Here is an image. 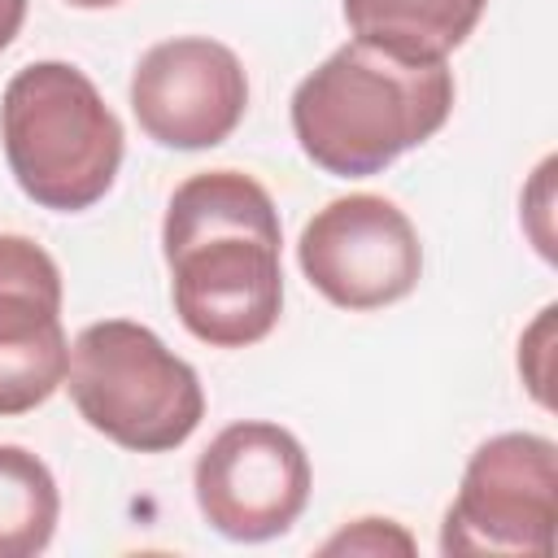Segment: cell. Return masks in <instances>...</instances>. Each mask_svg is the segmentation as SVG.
I'll return each mask as SVG.
<instances>
[{
  "label": "cell",
  "instance_id": "cell-1",
  "mask_svg": "<svg viewBox=\"0 0 558 558\" xmlns=\"http://www.w3.org/2000/svg\"><path fill=\"white\" fill-rule=\"evenodd\" d=\"M279 209L240 170H205L174 187L161 218V253L179 323L209 349L266 340L283 310Z\"/></svg>",
  "mask_w": 558,
  "mask_h": 558
},
{
  "label": "cell",
  "instance_id": "cell-2",
  "mask_svg": "<svg viewBox=\"0 0 558 558\" xmlns=\"http://www.w3.org/2000/svg\"><path fill=\"white\" fill-rule=\"evenodd\" d=\"M453 113L449 61H405L349 39L292 92V135L301 153L336 174L366 179L432 140Z\"/></svg>",
  "mask_w": 558,
  "mask_h": 558
},
{
  "label": "cell",
  "instance_id": "cell-3",
  "mask_svg": "<svg viewBox=\"0 0 558 558\" xmlns=\"http://www.w3.org/2000/svg\"><path fill=\"white\" fill-rule=\"evenodd\" d=\"M0 140L17 187L57 214L105 201L122 166V122L70 61H31L4 83Z\"/></svg>",
  "mask_w": 558,
  "mask_h": 558
},
{
  "label": "cell",
  "instance_id": "cell-4",
  "mask_svg": "<svg viewBox=\"0 0 558 558\" xmlns=\"http://www.w3.org/2000/svg\"><path fill=\"white\" fill-rule=\"evenodd\" d=\"M65 388L78 418L131 453L179 449L205 418L192 362L131 318H100L74 336Z\"/></svg>",
  "mask_w": 558,
  "mask_h": 558
},
{
  "label": "cell",
  "instance_id": "cell-5",
  "mask_svg": "<svg viewBox=\"0 0 558 558\" xmlns=\"http://www.w3.org/2000/svg\"><path fill=\"white\" fill-rule=\"evenodd\" d=\"M558 445L536 432L484 440L440 523L445 554H536L554 549Z\"/></svg>",
  "mask_w": 558,
  "mask_h": 558
},
{
  "label": "cell",
  "instance_id": "cell-6",
  "mask_svg": "<svg viewBox=\"0 0 558 558\" xmlns=\"http://www.w3.org/2000/svg\"><path fill=\"white\" fill-rule=\"evenodd\" d=\"M296 262L310 288L331 305L366 314L418 288L423 244L405 209L375 192L327 201L296 240Z\"/></svg>",
  "mask_w": 558,
  "mask_h": 558
},
{
  "label": "cell",
  "instance_id": "cell-7",
  "mask_svg": "<svg viewBox=\"0 0 558 558\" xmlns=\"http://www.w3.org/2000/svg\"><path fill=\"white\" fill-rule=\"evenodd\" d=\"M196 506L214 532L227 541H270L283 536L310 506V458L301 440L266 418H244L222 427L192 471Z\"/></svg>",
  "mask_w": 558,
  "mask_h": 558
},
{
  "label": "cell",
  "instance_id": "cell-8",
  "mask_svg": "<svg viewBox=\"0 0 558 558\" xmlns=\"http://www.w3.org/2000/svg\"><path fill=\"white\" fill-rule=\"evenodd\" d=\"M248 109V74L240 57L209 35H174L153 44L131 74V113L161 148H214Z\"/></svg>",
  "mask_w": 558,
  "mask_h": 558
},
{
  "label": "cell",
  "instance_id": "cell-9",
  "mask_svg": "<svg viewBox=\"0 0 558 558\" xmlns=\"http://www.w3.org/2000/svg\"><path fill=\"white\" fill-rule=\"evenodd\" d=\"M65 371L61 266L31 235H0V418L44 405Z\"/></svg>",
  "mask_w": 558,
  "mask_h": 558
},
{
  "label": "cell",
  "instance_id": "cell-10",
  "mask_svg": "<svg viewBox=\"0 0 558 558\" xmlns=\"http://www.w3.org/2000/svg\"><path fill=\"white\" fill-rule=\"evenodd\" d=\"M488 0H344L353 39L405 61H449L480 26Z\"/></svg>",
  "mask_w": 558,
  "mask_h": 558
},
{
  "label": "cell",
  "instance_id": "cell-11",
  "mask_svg": "<svg viewBox=\"0 0 558 558\" xmlns=\"http://www.w3.org/2000/svg\"><path fill=\"white\" fill-rule=\"evenodd\" d=\"M61 519V493L44 458L0 445V558H35Z\"/></svg>",
  "mask_w": 558,
  "mask_h": 558
},
{
  "label": "cell",
  "instance_id": "cell-12",
  "mask_svg": "<svg viewBox=\"0 0 558 558\" xmlns=\"http://www.w3.org/2000/svg\"><path fill=\"white\" fill-rule=\"evenodd\" d=\"M323 554H414V536L392 519H357L353 527L336 532Z\"/></svg>",
  "mask_w": 558,
  "mask_h": 558
},
{
  "label": "cell",
  "instance_id": "cell-13",
  "mask_svg": "<svg viewBox=\"0 0 558 558\" xmlns=\"http://www.w3.org/2000/svg\"><path fill=\"white\" fill-rule=\"evenodd\" d=\"M549 344H554V305H545L541 310V318L527 327V336L519 340V371H523V379H527V388H532V397L541 401V405H549V366H532L527 357H536V362H549Z\"/></svg>",
  "mask_w": 558,
  "mask_h": 558
},
{
  "label": "cell",
  "instance_id": "cell-14",
  "mask_svg": "<svg viewBox=\"0 0 558 558\" xmlns=\"http://www.w3.org/2000/svg\"><path fill=\"white\" fill-rule=\"evenodd\" d=\"M26 4H31V0H0V52L17 39V31H22V22H26Z\"/></svg>",
  "mask_w": 558,
  "mask_h": 558
},
{
  "label": "cell",
  "instance_id": "cell-15",
  "mask_svg": "<svg viewBox=\"0 0 558 558\" xmlns=\"http://www.w3.org/2000/svg\"><path fill=\"white\" fill-rule=\"evenodd\" d=\"M65 4H74V9H113L122 0H65Z\"/></svg>",
  "mask_w": 558,
  "mask_h": 558
}]
</instances>
